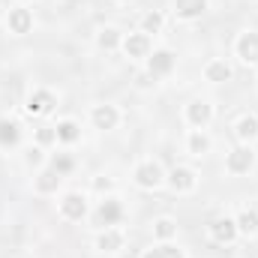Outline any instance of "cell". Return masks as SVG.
<instances>
[{
  "mask_svg": "<svg viewBox=\"0 0 258 258\" xmlns=\"http://www.w3.org/2000/svg\"><path fill=\"white\" fill-rule=\"evenodd\" d=\"M135 183L141 186V189H156L159 183H162V168H159V162H153V159H147V162H141V165H135Z\"/></svg>",
  "mask_w": 258,
  "mask_h": 258,
  "instance_id": "obj_1",
  "label": "cell"
},
{
  "mask_svg": "<svg viewBox=\"0 0 258 258\" xmlns=\"http://www.w3.org/2000/svg\"><path fill=\"white\" fill-rule=\"evenodd\" d=\"M54 105H57V96H54L51 90H33L30 99H27V114L45 117V114L54 111Z\"/></svg>",
  "mask_w": 258,
  "mask_h": 258,
  "instance_id": "obj_2",
  "label": "cell"
},
{
  "mask_svg": "<svg viewBox=\"0 0 258 258\" xmlns=\"http://www.w3.org/2000/svg\"><path fill=\"white\" fill-rule=\"evenodd\" d=\"M120 219H123V204H120L117 198H105V201L96 207V225L111 228V225H117Z\"/></svg>",
  "mask_w": 258,
  "mask_h": 258,
  "instance_id": "obj_3",
  "label": "cell"
},
{
  "mask_svg": "<svg viewBox=\"0 0 258 258\" xmlns=\"http://www.w3.org/2000/svg\"><path fill=\"white\" fill-rule=\"evenodd\" d=\"M6 24H9V33L24 36V33H30V27H33V15H30V9H24V6H12L9 15H6Z\"/></svg>",
  "mask_w": 258,
  "mask_h": 258,
  "instance_id": "obj_4",
  "label": "cell"
},
{
  "mask_svg": "<svg viewBox=\"0 0 258 258\" xmlns=\"http://www.w3.org/2000/svg\"><path fill=\"white\" fill-rule=\"evenodd\" d=\"M60 213H63L66 219H72V222L84 219L87 216V198L81 192H66L63 201H60Z\"/></svg>",
  "mask_w": 258,
  "mask_h": 258,
  "instance_id": "obj_5",
  "label": "cell"
},
{
  "mask_svg": "<svg viewBox=\"0 0 258 258\" xmlns=\"http://www.w3.org/2000/svg\"><path fill=\"white\" fill-rule=\"evenodd\" d=\"M237 57L243 60L246 66L258 63V33L255 30H246V33H240V39H237Z\"/></svg>",
  "mask_w": 258,
  "mask_h": 258,
  "instance_id": "obj_6",
  "label": "cell"
},
{
  "mask_svg": "<svg viewBox=\"0 0 258 258\" xmlns=\"http://www.w3.org/2000/svg\"><path fill=\"white\" fill-rule=\"evenodd\" d=\"M123 51L132 60H141V57H150V36L147 33H129L123 39Z\"/></svg>",
  "mask_w": 258,
  "mask_h": 258,
  "instance_id": "obj_7",
  "label": "cell"
},
{
  "mask_svg": "<svg viewBox=\"0 0 258 258\" xmlns=\"http://www.w3.org/2000/svg\"><path fill=\"white\" fill-rule=\"evenodd\" d=\"M171 69H174V54H171L168 48H159V51H153V54L147 57V72H150L153 78L168 75Z\"/></svg>",
  "mask_w": 258,
  "mask_h": 258,
  "instance_id": "obj_8",
  "label": "cell"
},
{
  "mask_svg": "<svg viewBox=\"0 0 258 258\" xmlns=\"http://www.w3.org/2000/svg\"><path fill=\"white\" fill-rule=\"evenodd\" d=\"M225 168H228L231 174H246V171L252 168V150H249V147H237V150H231Z\"/></svg>",
  "mask_w": 258,
  "mask_h": 258,
  "instance_id": "obj_9",
  "label": "cell"
},
{
  "mask_svg": "<svg viewBox=\"0 0 258 258\" xmlns=\"http://www.w3.org/2000/svg\"><path fill=\"white\" fill-rule=\"evenodd\" d=\"M240 231H237V222L234 219H216L213 225H210V237L216 240V243H234V237H237Z\"/></svg>",
  "mask_w": 258,
  "mask_h": 258,
  "instance_id": "obj_10",
  "label": "cell"
},
{
  "mask_svg": "<svg viewBox=\"0 0 258 258\" xmlns=\"http://www.w3.org/2000/svg\"><path fill=\"white\" fill-rule=\"evenodd\" d=\"M210 117H213V108L207 105V102H201V99H195L186 105V120L192 123L195 129H204L210 123Z\"/></svg>",
  "mask_w": 258,
  "mask_h": 258,
  "instance_id": "obj_11",
  "label": "cell"
},
{
  "mask_svg": "<svg viewBox=\"0 0 258 258\" xmlns=\"http://www.w3.org/2000/svg\"><path fill=\"white\" fill-rule=\"evenodd\" d=\"M90 120H93V126L96 129H114L117 126V120H120V114H117L114 105H96L93 114H90Z\"/></svg>",
  "mask_w": 258,
  "mask_h": 258,
  "instance_id": "obj_12",
  "label": "cell"
},
{
  "mask_svg": "<svg viewBox=\"0 0 258 258\" xmlns=\"http://www.w3.org/2000/svg\"><path fill=\"white\" fill-rule=\"evenodd\" d=\"M204 12H207V0H174V15L177 18L192 21L198 15H204Z\"/></svg>",
  "mask_w": 258,
  "mask_h": 258,
  "instance_id": "obj_13",
  "label": "cell"
},
{
  "mask_svg": "<svg viewBox=\"0 0 258 258\" xmlns=\"http://www.w3.org/2000/svg\"><path fill=\"white\" fill-rule=\"evenodd\" d=\"M96 249L99 252H120L123 249V234L117 228H105L99 237H96Z\"/></svg>",
  "mask_w": 258,
  "mask_h": 258,
  "instance_id": "obj_14",
  "label": "cell"
},
{
  "mask_svg": "<svg viewBox=\"0 0 258 258\" xmlns=\"http://www.w3.org/2000/svg\"><path fill=\"white\" fill-rule=\"evenodd\" d=\"M168 180H171V189H174V192H189V189H195V180H198V177H195L192 168H183V165H180V168L171 171Z\"/></svg>",
  "mask_w": 258,
  "mask_h": 258,
  "instance_id": "obj_15",
  "label": "cell"
},
{
  "mask_svg": "<svg viewBox=\"0 0 258 258\" xmlns=\"http://www.w3.org/2000/svg\"><path fill=\"white\" fill-rule=\"evenodd\" d=\"M204 78L213 81V84H222V81L231 78V66L225 63V60H210V63L204 66Z\"/></svg>",
  "mask_w": 258,
  "mask_h": 258,
  "instance_id": "obj_16",
  "label": "cell"
},
{
  "mask_svg": "<svg viewBox=\"0 0 258 258\" xmlns=\"http://www.w3.org/2000/svg\"><path fill=\"white\" fill-rule=\"evenodd\" d=\"M21 141V129H18V123L15 120H0V144L3 147H15Z\"/></svg>",
  "mask_w": 258,
  "mask_h": 258,
  "instance_id": "obj_17",
  "label": "cell"
},
{
  "mask_svg": "<svg viewBox=\"0 0 258 258\" xmlns=\"http://www.w3.org/2000/svg\"><path fill=\"white\" fill-rule=\"evenodd\" d=\"M54 129H57V141H63V144H75L81 138V126L75 120H60Z\"/></svg>",
  "mask_w": 258,
  "mask_h": 258,
  "instance_id": "obj_18",
  "label": "cell"
},
{
  "mask_svg": "<svg viewBox=\"0 0 258 258\" xmlns=\"http://www.w3.org/2000/svg\"><path fill=\"white\" fill-rule=\"evenodd\" d=\"M234 222H237V231L240 234H255L258 231V210H249V207L240 210V216Z\"/></svg>",
  "mask_w": 258,
  "mask_h": 258,
  "instance_id": "obj_19",
  "label": "cell"
},
{
  "mask_svg": "<svg viewBox=\"0 0 258 258\" xmlns=\"http://www.w3.org/2000/svg\"><path fill=\"white\" fill-rule=\"evenodd\" d=\"M57 186H60V174H57L54 168H45V171L36 177V189H39V192H57Z\"/></svg>",
  "mask_w": 258,
  "mask_h": 258,
  "instance_id": "obj_20",
  "label": "cell"
},
{
  "mask_svg": "<svg viewBox=\"0 0 258 258\" xmlns=\"http://www.w3.org/2000/svg\"><path fill=\"white\" fill-rule=\"evenodd\" d=\"M237 138H240V141H252V138H258V120L252 117V114H246V117L237 120Z\"/></svg>",
  "mask_w": 258,
  "mask_h": 258,
  "instance_id": "obj_21",
  "label": "cell"
},
{
  "mask_svg": "<svg viewBox=\"0 0 258 258\" xmlns=\"http://www.w3.org/2000/svg\"><path fill=\"white\" fill-rule=\"evenodd\" d=\"M141 258H186V255H183V249H177V246H171V243H162V246L147 249Z\"/></svg>",
  "mask_w": 258,
  "mask_h": 258,
  "instance_id": "obj_22",
  "label": "cell"
},
{
  "mask_svg": "<svg viewBox=\"0 0 258 258\" xmlns=\"http://www.w3.org/2000/svg\"><path fill=\"white\" fill-rule=\"evenodd\" d=\"M99 48H105V51H111V48H117L120 45V30L117 27H105V30H99Z\"/></svg>",
  "mask_w": 258,
  "mask_h": 258,
  "instance_id": "obj_23",
  "label": "cell"
},
{
  "mask_svg": "<svg viewBox=\"0 0 258 258\" xmlns=\"http://www.w3.org/2000/svg\"><path fill=\"white\" fill-rule=\"evenodd\" d=\"M174 231H177V225H174V219H168V216H162V219L153 222V234H156L159 240H171Z\"/></svg>",
  "mask_w": 258,
  "mask_h": 258,
  "instance_id": "obj_24",
  "label": "cell"
},
{
  "mask_svg": "<svg viewBox=\"0 0 258 258\" xmlns=\"http://www.w3.org/2000/svg\"><path fill=\"white\" fill-rule=\"evenodd\" d=\"M207 150H210V138L195 129L192 135H189V153H192V156H204Z\"/></svg>",
  "mask_w": 258,
  "mask_h": 258,
  "instance_id": "obj_25",
  "label": "cell"
},
{
  "mask_svg": "<svg viewBox=\"0 0 258 258\" xmlns=\"http://www.w3.org/2000/svg\"><path fill=\"white\" fill-rule=\"evenodd\" d=\"M141 27H144V33H159L162 30V15L159 12H147L144 21H141Z\"/></svg>",
  "mask_w": 258,
  "mask_h": 258,
  "instance_id": "obj_26",
  "label": "cell"
},
{
  "mask_svg": "<svg viewBox=\"0 0 258 258\" xmlns=\"http://www.w3.org/2000/svg\"><path fill=\"white\" fill-rule=\"evenodd\" d=\"M51 168L63 177V174H69L72 171V156H66V153H60V156H54V162H51Z\"/></svg>",
  "mask_w": 258,
  "mask_h": 258,
  "instance_id": "obj_27",
  "label": "cell"
},
{
  "mask_svg": "<svg viewBox=\"0 0 258 258\" xmlns=\"http://www.w3.org/2000/svg\"><path fill=\"white\" fill-rule=\"evenodd\" d=\"M36 141H39V144H51V141H57V129L54 126H42L39 132H36Z\"/></svg>",
  "mask_w": 258,
  "mask_h": 258,
  "instance_id": "obj_28",
  "label": "cell"
},
{
  "mask_svg": "<svg viewBox=\"0 0 258 258\" xmlns=\"http://www.w3.org/2000/svg\"><path fill=\"white\" fill-rule=\"evenodd\" d=\"M27 165H42V150L39 147H30L27 150Z\"/></svg>",
  "mask_w": 258,
  "mask_h": 258,
  "instance_id": "obj_29",
  "label": "cell"
},
{
  "mask_svg": "<svg viewBox=\"0 0 258 258\" xmlns=\"http://www.w3.org/2000/svg\"><path fill=\"white\" fill-rule=\"evenodd\" d=\"M96 189H99V192H108V189H111V180H108V177H99V180H96Z\"/></svg>",
  "mask_w": 258,
  "mask_h": 258,
  "instance_id": "obj_30",
  "label": "cell"
},
{
  "mask_svg": "<svg viewBox=\"0 0 258 258\" xmlns=\"http://www.w3.org/2000/svg\"><path fill=\"white\" fill-rule=\"evenodd\" d=\"M123 3H129V0H123Z\"/></svg>",
  "mask_w": 258,
  "mask_h": 258,
  "instance_id": "obj_31",
  "label": "cell"
}]
</instances>
